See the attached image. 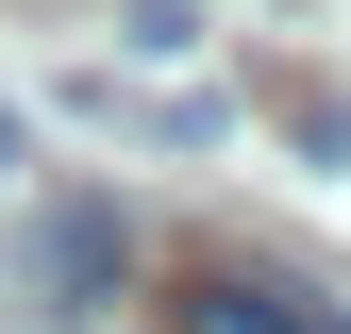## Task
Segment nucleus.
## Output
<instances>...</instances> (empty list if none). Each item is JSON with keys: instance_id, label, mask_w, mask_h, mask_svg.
I'll list each match as a JSON object with an SVG mask.
<instances>
[{"instance_id": "f03ea898", "label": "nucleus", "mask_w": 351, "mask_h": 334, "mask_svg": "<svg viewBox=\"0 0 351 334\" xmlns=\"http://www.w3.org/2000/svg\"><path fill=\"white\" fill-rule=\"evenodd\" d=\"M117 268H134L117 218H51V284H117Z\"/></svg>"}, {"instance_id": "7ed1b4c3", "label": "nucleus", "mask_w": 351, "mask_h": 334, "mask_svg": "<svg viewBox=\"0 0 351 334\" xmlns=\"http://www.w3.org/2000/svg\"><path fill=\"white\" fill-rule=\"evenodd\" d=\"M0 167H17V117H0Z\"/></svg>"}, {"instance_id": "f257e3e1", "label": "nucleus", "mask_w": 351, "mask_h": 334, "mask_svg": "<svg viewBox=\"0 0 351 334\" xmlns=\"http://www.w3.org/2000/svg\"><path fill=\"white\" fill-rule=\"evenodd\" d=\"M167 334H335V318L285 301V284H184V301H167Z\"/></svg>"}]
</instances>
